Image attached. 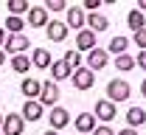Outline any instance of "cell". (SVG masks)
Masks as SVG:
<instances>
[{"label": "cell", "instance_id": "6da1fadb", "mask_svg": "<svg viewBox=\"0 0 146 135\" xmlns=\"http://www.w3.org/2000/svg\"><path fill=\"white\" fill-rule=\"evenodd\" d=\"M129 93H132V87H129V82H124V79H112V82H107V101H112V104L127 101Z\"/></svg>", "mask_w": 146, "mask_h": 135}, {"label": "cell", "instance_id": "7a4b0ae2", "mask_svg": "<svg viewBox=\"0 0 146 135\" xmlns=\"http://www.w3.org/2000/svg\"><path fill=\"white\" fill-rule=\"evenodd\" d=\"M28 48H31V42H28L25 34H9L6 42H3V54L9 51V54H14V57H17V54H25Z\"/></svg>", "mask_w": 146, "mask_h": 135}, {"label": "cell", "instance_id": "3957f363", "mask_svg": "<svg viewBox=\"0 0 146 135\" xmlns=\"http://www.w3.org/2000/svg\"><path fill=\"white\" fill-rule=\"evenodd\" d=\"M70 79H73V87L76 90H90L93 84H96V73H93L90 68H79V70H73L70 73Z\"/></svg>", "mask_w": 146, "mask_h": 135}, {"label": "cell", "instance_id": "277c9868", "mask_svg": "<svg viewBox=\"0 0 146 135\" xmlns=\"http://www.w3.org/2000/svg\"><path fill=\"white\" fill-rule=\"evenodd\" d=\"M93 116H96V121H104V124H110L112 118L118 116V110H115V104H112V101L101 98V101H96V107H93Z\"/></svg>", "mask_w": 146, "mask_h": 135}, {"label": "cell", "instance_id": "5b68a950", "mask_svg": "<svg viewBox=\"0 0 146 135\" xmlns=\"http://www.w3.org/2000/svg\"><path fill=\"white\" fill-rule=\"evenodd\" d=\"M56 101H59V87H56V82H42L39 104H42V107H56Z\"/></svg>", "mask_w": 146, "mask_h": 135}, {"label": "cell", "instance_id": "8992f818", "mask_svg": "<svg viewBox=\"0 0 146 135\" xmlns=\"http://www.w3.org/2000/svg\"><path fill=\"white\" fill-rule=\"evenodd\" d=\"M84 11H82V6H68V14H65V25L68 28H76V31H82L84 28Z\"/></svg>", "mask_w": 146, "mask_h": 135}, {"label": "cell", "instance_id": "52a82bcc", "mask_svg": "<svg viewBox=\"0 0 146 135\" xmlns=\"http://www.w3.org/2000/svg\"><path fill=\"white\" fill-rule=\"evenodd\" d=\"M107 59H110L107 48H93L90 54H87V68H90L93 73H96V70H101V68H107Z\"/></svg>", "mask_w": 146, "mask_h": 135}, {"label": "cell", "instance_id": "ba28073f", "mask_svg": "<svg viewBox=\"0 0 146 135\" xmlns=\"http://www.w3.org/2000/svg\"><path fill=\"white\" fill-rule=\"evenodd\" d=\"M23 130H25V121H23V116H17V113H11V116H3V132H6V135H23Z\"/></svg>", "mask_w": 146, "mask_h": 135}, {"label": "cell", "instance_id": "9c48e42d", "mask_svg": "<svg viewBox=\"0 0 146 135\" xmlns=\"http://www.w3.org/2000/svg\"><path fill=\"white\" fill-rule=\"evenodd\" d=\"M20 116H23V121H39V118L45 116V107L39 101H25L23 110H20Z\"/></svg>", "mask_w": 146, "mask_h": 135}, {"label": "cell", "instance_id": "30bf717a", "mask_svg": "<svg viewBox=\"0 0 146 135\" xmlns=\"http://www.w3.org/2000/svg\"><path fill=\"white\" fill-rule=\"evenodd\" d=\"M25 20H28V25H34V28L51 23V20H48V11H45V6H31L28 14H25Z\"/></svg>", "mask_w": 146, "mask_h": 135}, {"label": "cell", "instance_id": "8fae6325", "mask_svg": "<svg viewBox=\"0 0 146 135\" xmlns=\"http://www.w3.org/2000/svg\"><path fill=\"white\" fill-rule=\"evenodd\" d=\"M73 124H76V130H79L82 135H93V130L98 127V121H96V116H93V113H82V116H76V121H73Z\"/></svg>", "mask_w": 146, "mask_h": 135}, {"label": "cell", "instance_id": "7c38bea8", "mask_svg": "<svg viewBox=\"0 0 146 135\" xmlns=\"http://www.w3.org/2000/svg\"><path fill=\"white\" fill-rule=\"evenodd\" d=\"M45 31H48V39H54V42H62V39L68 37V25L62 23V20H51L48 25H45Z\"/></svg>", "mask_w": 146, "mask_h": 135}, {"label": "cell", "instance_id": "4fadbf2b", "mask_svg": "<svg viewBox=\"0 0 146 135\" xmlns=\"http://www.w3.org/2000/svg\"><path fill=\"white\" fill-rule=\"evenodd\" d=\"M48 118H51V130H56V132H59L62 127H68V124H70V113H68L65 107H54Z\"/></svg>", "mask_w": 146, "mask_h": 135}, {"label": "cell", "instance_id": "5bb4252c", "mask_svg": "<svg viewBox=\"0 0 146 135\" xmlns=\"http://www.w3.org/2000/svg\"><path fill=\"white\" fill-rule=\"evenodd\" d=\"M76 48H79V51H87V54L96 48V34H93L90 28H82V31L76 34Z\"/></svg>", "mask_w": 146, "mask_h": 135}, {"label": "cell", "instance_id": "9a60e30c", "mask_svg": "<svg viewBox=\"0 0 146 135\" xmlns=\"http://www.w3.org/2000/svg\"><path fill=\"white\" fill-rule=\"evenodd\" d=\"M39 90H42V84L36 79H23V84H20V93L28 98V101H36L39 98Z\"/></svg>", "mask_w": 146, "mask_h": 135}, {"label": "cell", "instance_id": "2e32d148", "mask_svg": "<svg viewBox=\"0 0 146 135\" xmlns=\"http://www.w3.org/2000/svg\"><path fill=\"white\" fill-rule=\"evenodd\" d=\"M84 20H87V25H90L93 34H98V31H107V28H110V20L104 17L101 11H93V14H87Z\"/></svg>", "mask_w": 146, "mask_h": 135}, {"label": "cell", "instance_id": "e0dca14e", "mask_svg": "<svg viewBox=\"0 0 146 135\" xmlns=\"http://www.w3.org/2000/svg\"><path fill=\"white\" fill-rule=\"evenodd\" d=\"M51 54H48V48H34V54H31V65L39 68V70H45V68H51Z\"/></svg>", "mask_w": 146, "mask_h": 135}, {"label": "cell", "instance_id": "ac0fdd59", "mask_svg": "<svg viewBox=\"0 0 146 135\" xmlns=\"http://www.w3.org/2000/svg\"><path fill=\"white\" fill-rule=\"evenodd\" d=\"M143 121H146V110H143V107H129V113H127V127L135 130V127H141Z\"/></svg>", "mask_w": 146, "mask_h": 135}, {"label": "cell", "instance_id": "d6986e66", "mask_svg": "<svg viewBox=\"0 0 146 135\" xmlns=\"http://www.w3.org/2000/svg\"><path fill=\"white\" fill-rule=\"evenodd\" d=\"M6 9H9V17H20V14H28L31 3H28V0H9Z\"/></svg>", "mask_w": 146, "mask_h": 135}, {"label": "cell", "instance_id": "ffe728a7", "mask_svg": "<svg viewBox=\"0 0 146 135\" xmlns=\"http://www.w3.org/2000/svg\"><path fill=\"white\" fill-rule=\"evenodd\" d=\"M70 73H73V70L68 68V65H65V62H62V59H59V62H51V82H59V79H68Z\"/></svg>", "mask_w": 146, "mask_h": 135}, {"label": "cell", "instance_id": "44dd1931", "mask_svg": "<svg viewBox=\"0 0 146 135\" xmlns=\"http://www.w3.org/2000/svg\"><path fill=\"white\" fill-rule=\"evenodd\" d=\"M127 48H129V39L127 37H112L110 39V45H107V54H127Z\"/></svg>", "mask_w": 146, "mask_h": 135}, {"label": "cell", "instance_id": "7402d4cb", "mask_svg": "<svg viewBox=\"0 0 146 135\" xmlns=\"http://www.w3.org/2000/svg\"><path fill=\"white\" fill-rule=\"evenodd\" d=\"M11 70H17V73H28V70H31V59L25 57V54L11 57Z\"/></svg>", "mask_w": 146, "mask_h": 135}, {"label": "cell", "instance_id": "603a6c76", "mask_svg": "<svg viewBox=\"0 0 146 135\" xmlns=\"http://www.w3.org/2000/svg\"><path fill=\"white\" fill-rule=\"evenodd\" d=\"M127 23H129V28H132V31H141V28H146V17L138 11V9H132V11L127 14Z\"/></svg>", "mask_w": 146, "mask_h": 135}, {"label": "cell", "instance_id": "cb8c5ba5", "mask_svg": "<svg viewBox=\"0 0 146 135\" xmlns=\"http://www.w3.org/2000/svg\"><path fill=\"white\" fill-rule=\"evenodd\" d=\"M3 28H9V34H23L25 23H23V17H6V25Z\"/></svg>", "mask_w": 146, "mask_h": 135}, {"label": "cell", "instance_id": "d4e9b609", "mask_svg": "<svg viewBox=\"0 0 146 135\" xmlns=\"http://www.w3.org/2000/svg\"><path fill=\"white\" fill-rule=\"evenodd\" d=\"M62 62H65L70 70H79V68H82V54H79V51H68Z\"/></svg>", "mask_w": 146, "mask_h": 135}, {"label": "cell", "instance_id": "484cf974", "mask_svg": "<svg viewBox=\"0 0 146 135\" xmlns=\"http://www.w3.org/2000/svg\"><path fill=\"white\" fill-rule=\"evenodd\" d=\"M115 68H118V70H132V68H138V65H135V57L121 54V57L115 59Z\"/></svg>", "mask_w": 146, "mask_h": 135}, {"label": "cell", "instance_id": "4316f807", "mask_svg": "<svg viewBox=\"0 0 146 135\" xmlns=\"http://www.w3.org/2000/svg\"><path fill=\"white\" fill-rule=\"evenodd\" d=\"M135 45H138L141 51H146V28H141V31H135Z\"/></svg>", "mask_w": 146, "mask_h": 135}, {"label": "cell", "instance_id": "83f0119b", "mask_svg": "<svg viewBox=\"0 0 146 135\" xmlns=\"http://www.w3.org/2000/svg\"><path fill=\"white\" fill-rule=\"evenodd\" d=\"M65 9V0H48L45 3V11H62Z\"/></svg>", "mask_w": 146, "mask_h": 135}, {"label": "cell", "instance_id": "f1b7e54d", "mask_svg": "<svg viewBox=\"0 0 146 135\" xmlns=\"http://www.w3.org/2000/svg\"><path fill=\"white\" fill-rule=\"evenodd\" d=\"M93 135H115V130H110V124H98L93 130Z\"/></svg>", "mask_w": 146, "mask_h": 135}, {"label": "cell", "instance_id": "f546056e", "mask_svg": "<svg viewBox=\"0 0 146 135\" xmlns=\"http://www.w3.org/2000/svg\"><path fill=\"white\" fill-rule=\"evenodd\" d=\"M135 65H138V68H143V70H146V51H141V54L135 57Z\"/></svg>", "mask_w": 146, "mask_h": 135}, {"label": "cell", "instance_id": "4dcf8cb0", "mask_svg": "<svg viewBox=\"0 0 146 135\" xmlns=\"http://www.w3.org/2000/svg\"><path fill=\"white\" fill-rule=\"evenodd\" d=\"M115 135H138V132H135L132 127H127V130H121V132H115Z\"/></svg>", "mask_w": 146, "mask_h": 135}, {"label": "cell", "instance_id": "1f68e13d", "mask_svg": "<svg viewBox=\"0 0 146 135\" xmlns=\"http://www.w3.org/2000/svg\"><path fill=\"white\" fill-rule=\"evenodd\" d=\"M6 37H9V34H6V28L0 25V48H3V42H6Z\"/></svg>", "mask_w": 146, "mask_h": 135}, {"label": "cell", "instance_id": "d6a6232c", "mask_svg": "<svg viewBox=\"0 0 146 135\" xmlns=\"http://www.w3.org/2000/svg\"><path fill=\"white\" fill-rule=\"evenodd\" d=\"M138 11H141V14H146V0H138Z\"/></svg>", "mask_w": 146, "mask_h": 135}, {"label": "cell", "instance_id": "836d02e7", "mask_svg": "<svg viewBox=\"0 0 146 135\" xmlns=\"http://www.w3.org/2000/svg\"><path fill=\"white\" fill-rule=\"evenodd\" d=\"M141 96L146 98V79H143V82H141Z\"/></svg>", "mask_w": 146, "mask_h": 135}, {"label": "cell", "instance_id": "e575fe53", "mask_svg": "<svg viewBox=\"0 0 146 135\" xmlns=\"http://www.w3.org/2000/svg\"><path fill=\"white\" fill-rule=\"evenodd\" d=\"M3 62H6V54H3V48H0V65H3Z\"/></svg>", "mask_w": 146, "mask_h": 135}, {"label": "cell", "instance_id": "d590c367", "mask_svg": "<svg viewBox=\"0 0 146 135\" xmlns=\"http://www.w3.org/2000/svg\"><path fill=\"white\" fill-rule=\"evenodd\" d=\"M45 135H59V132H56V130H48V132H45Z\"/></svg>", "mask_w": 146, "mask_h": 135}, {"label": "cell", "instance_id": "8d00e7d4", "mask_svg": "<svg viewBox=\"0 0 146 135\" xmlns=\"http://www.w3.org/2000/svg\"><path fill=\"white\" fill-rule=\"evenodd\" d=\"M0 130H3V113H0Z\"/></svg>", "mask_w": 146, "mask_h": 135}]
</instances>
